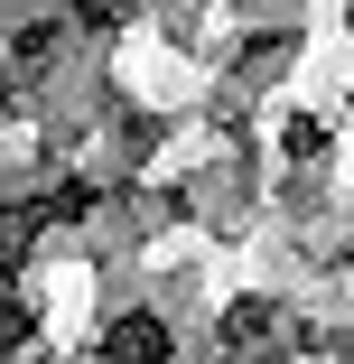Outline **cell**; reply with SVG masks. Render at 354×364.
Returning a JSON list of instances; mask_svg holds the SVG:
<instances>
[{
  "label": "cell",
  "mask_w": 354,
  "mask_h": 364,
  "mask_svg": "<svg viewBox=\"0 0 354 364\" xmlns=\"http://www.w3.org/2000/svg\"><path fill=\"white\" fill-rule=\"evenodd\" d=\"M103 346H112V364H168V327L159 318H121Z\"/></svg>",
  "instance_id": "obj_1"
},
{
  "label": "cell",
  "mask_w": 354,
  "mask_h": 364,
  "mask_svg": "<svg viewBox=\"0 0 354 364\" xmlns=\"http://www.w3.org/2000/svg\"><path fill=\"white\" fill-rule=\"evenodd\" d=\"M28 336V299H0V346H19Z\"/></svg>",
  "instance_id": "obj_2"
}]
</instances>
